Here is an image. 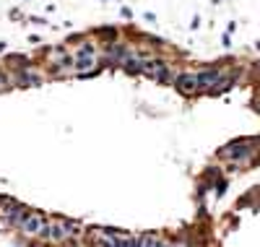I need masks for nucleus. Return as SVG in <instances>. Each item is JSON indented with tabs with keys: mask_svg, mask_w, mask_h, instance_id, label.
<instances>
[{
	"mask_svg": "<svg viewBox=\"0 0 260 247\" xmlns=\"http://www.w3.org/2000/svg\"><path fill=\"white\" fill-rule=\"evenodd\" d=\"M130 71H138V73H146L151 78H159V81H167L169 78V68L161 63V60H146V63H138V65H127Z\"/></svg>",
	"mask_w": 260,
	"mask_h": 247,
	"instance_id": "obj_1",
	"label": "nucleus"
},
{
	"mask_svg": "<svg viewBox=\"0 0 260 247\" xmlns=\"http://www.w3.org/2000/svg\"><path fill=\"white\" fill-rule=\"evenodd\" d=\"M21 229H24V234H31V237H42V232H45V227H47V219L42 216V213H26L24 219H21V224H18Z\"/></svg>",
	"mask_w": 260,
	"mask_h": 247,
	"instance_id": "obj_2",
	"label": "nucleus"
},
{
	"mask_svg": "<svg viewBox=\"0 0 260 247\" xmlns=\"http://www.w3.org/2000/svg\"><path fill=\"white\" fill-rule=\"evenodd\" d=\"M3 213L11 219V224H21V219H24L26 213H29V208H24V206H18V203H11V200H6L3 203Z\"/></svg>",
	"mask_w": 260,
	"mask_h": 247,
	"instance_id": "obj_3",
	"label": "nucleus"
},
{
	"mask_svg": "<svg viewBox=\"0 0 260 247\" xmlns=\"http://www.w3.org/2000/svg\"><path fill=\"white\" fill-rule=\"evenodd\" d=\"M250 151H252V146H247V143H234L232 148H226L224 151V156H226V159H247V156H250Z\"/></svg>",
	"mask_w": 260,
	"mask_h": 247,
	"instance_id": "obj_4",
	"label": "nucleus"
}]
</instances>
